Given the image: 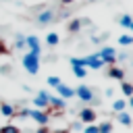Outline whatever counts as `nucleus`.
Returning <instances> with one entry per match:
<instances>
[{
    "instance_id": "nucleus-1",
    "label": "nucleus",
    "mask_w": 133,
    "mask_h": 133,
    "mask_svg": "<svg viewBox=\"0 0 133 133\" xmlns=\"http://www.w3.org/2000/svg\"><path fill=\"white\" fill-rule=\"evenodd\" d=\"M23 66H25V71L29 75H37V71H39V56L31 54V52H25L23 54Z\"/></svg>"
},
{
    "instance_id": "nucleus-2",
    "label": "nucleus",
    "mask_w": 133,
    "mask_h": 133,
    "mask_svg": "<svg viewBox=\"0 0 133 133\" xmlns=\"http://www.w3.org/2000/svg\"><path fill=\"white\" fill-rule=\"evenodd\" d=\"M75 96L81 100V102H85V104H96L98 100H96V96H94V91L85 85V83H81L77 89H75Z\"/></svg>"
},
{
    "instance_id": "nucleus-3",
    "label": "nucleus",
    "mask_w": 133,
    "mask_h": 133,
    "mask_svg": "<svg viewBox=\"0 0 133 133\" xmlns=\"http://www.w3.org/2000/svg\"><path fill=\"white\" fill-rule=\"evenodd\" d=\"M98 56L104 60V64H108V66H112L114 62H116V50L112 48V46H104L102 50H98Z\"/></svg>"
},
{
    "instance_id": "nucleus-4",
    "label": "nucleus",
    "mask_w": 133,
    "mask_h": 133,
    "mask_svg": "<svg viewBox=\"0 0 133 133\" xmlns=\"http://www.w3.org/2000/svg\"><path fill=\"white\" fill-rule=\"evenodd\" d=\"M27 114L39 125V127H46L48 125V121H50V112H46V110H37V108H33V110H29L27 108Z\"/></svg>"
},
{
    "instance_id": "nucleus-5",
    "label": "nucleus",
    "mask_w": 133,
    "mask_h": 133,
    "mask_svg": "<svg viewBox=\"0 0 133 133\" xmlns=\"http://www.w3.org/2000/svg\"><path fill=\"white\" fill-rule=\"evenodd\" d=\"M33 104H35L37 110H46V108H50V94H48V91H37L35 98H33Z\"/></svg>"
},
{
    "instance_id": "nucleus-6",
    "label": "nucleus",
    "mask_w": 133,
    "mask_h": 133,
    "mask_svg": "<svg viewBox=\"0 0 133 133\" xmlns=\"http://www.w3.org/2000/svg\"><path fill=\"white\" fill-rule=\"evenodd\" d=\"M83 66L96 71V69H102V66H104V60H102V58L98 56V52H96V54H89V56L83 58Z\"/></svg>"
},
{
    "instance_id": "nucleus-7",
    "label": "nucleus",
    "mask_w": 133,
    "mask_h": 133,
    "mask_svg": "<svg viewBox=\"0 0 133 133\" xmlns=\"http://www.w3.org/2000/svg\"><path fill=\"white\" fill-rule=\"evenodd\" d=\"M25 46L29 48L31 54H35V56L42 54V44H39V39H37L35 35H25Z\"/></svg>"
},
{
    "instance_id": "nucleus-8",
    "label": "nucleus",
    "mask_w": 133,
    "mask_h": 133,
    "mask_svg": "<svg viewBox=\"0 0 133 133\" xmlns=\"http://www.w3.org/2000/svg\"><path fill=\"white\" fill-rule=\"evenodd\" d=\"M96 112L91 110V108H83V110H79V121L83 123V125H91V123H96Z\"/></svg>"
},
{
    "instance_id": "nucleus-9",
    "label": "nucleus",
    "mask_w": 133,
    "mask_h": 133,
    "mask_svg": "<svg viewBox=\"0 0 133 133\" xmlns=\"http://www.w3.org/2000/svg\"><path fill=\"white\" fill-rule=\"evenodd\" d=\"M56 91H58V96H60L62 100H69V98H73V96H75V89H73V87H69V85H64L62 81L56 85Z\"/></svg>"
},
{
    "instance_id": "nucleus-10",
    "label": "nucleus",
    "mask_w": 133,
    "mask_h": 133,
    "mask_svg": "<svg viewBox=\"0 0 133 133\" xmlns=\"http://www.w3.org/2000/svg\"><path fill=\"white\" fill-rule=\"evenodd\" d=\"M108 77H110V79H116V81H123V79H125V71H123L121 66H116V64H112V66L108 69Z\"/></svg>"
},
{
    "instance_id": "nucleus-11",
    "label": "nucleus",
    "mask_w": 133,
    "mask_h": 133,
    "mask_svg": "<svg viewBox=\"0 0 133 133\" xmlns=\"http://www.w3.org/2000/svg\"><path fill=\"white\" fill-rule=\"evenodd\" d=\"M50 106L54 108V110H64V106H66V102L60 98V96H50Z\"/></svg>"
},
{
    "instance_id": "nucleus-12",
    "label": "nucleus",
    "mask_w": 133,
    "mask_h": 133,
    "mask_svg": "<svg viewBox=\"0 0 133 133\" xmlns=\"http://www.w3.org/2000/svg\"><path fill=\"white\" fill-rule=\"evenodd\" d=\"M116 121H118L121 125H125V127H129V125L133 123V118H131V114H129V112H125V110H121V112H116Z\"/></svg>"
},
{
    "instance_id": "nucleus-13",
    "label": "nucleus",
    "mask_w": 133,
    "mask_h": 133,
    "mask_svg": "<svg viewBox=\"0 0 133 133\" xmlns=\"http://www.w3.org/2000/svg\"><path fill=\"white\" fill-rule=\"evenodd\" d=\"M54 19V10H42L39 15H37V21L42 23V25H46V23H50Z\"/></svg>"
},
{
    "instance_id": "nucleus-14",
    "label": "nucleus",
    "mask_w": 133,
    "mask_h": 133,
    "mask_svg": "<svg viewBox=\"0 0 133 133\" xmlns=\"http://www.w3.org/2000/svg\"><path fill=\"white\" fill-rule=\"evenodd\" d=\"M58 42H60V37H58V33H54V31H52V33H48V35H46V44H48L50 48H54V46H58Z\"/></svg>"
},
{
    "instance_id": "nucleus-15",
    "label": "nucleus",
    "mask_w": 133,
    "mask_h": 133,
    "mask_svg": "<svg viewBox=\"0 0 133 133\" xmlns=\"http://www.w3.org/2000/svg\"><path fill=\"white\" fill-rule=\"evenodd\" d=\"M0 112H2L4 116H15V112H17V110H15V108H12L10 104L2 102V104H0Z\"/></svg>"
},
{
    "instance_id": "nucleus-16",
    "label": "nucleus",
    "mask_w": 133,
    "mask_h": 133,
    "mask_svg": "<svg viewBox=\"0 0 133 133\" xmlns=\"http://www.w3.org/2000/svg\"><path fill=\"white\" fill-rule=\"evenodd\" d=\"M66 29H69L71 33H77V31L81 29V19H73V21H69V25H66Z\"/></svg>"
},
{
    "instance_id": "nucleus-17",
    "label": "nucleus",
    "mask_w": 133,
    "mask_h": 133,
    "mask_svg": "<svg viewBox=\"0 0 133 133\" xmlns=\"http://www.w3.org/2000/svg\"><path fill=\"white\" fill-rule=\"evenodd\" d=\"M98 133H112V123H108V121L100 123L98 125Z\"/></svg>"
},
{
    "instance_id": "nucleus-18",
    "label": "nucleus",
    "mask_w": 133,
    "mask_h": 133,
    "mask_svg": "<svg viewBox=\"0 0 133 133\" xmlns=\"http://www.w3.org/2000/svg\"><path fill=\"white\" fill-rule=\"evenodd\" d=\"M131 23H133V19H131L129 15H123V17H118V25H123L125 29H129V27H131Z\"/></svg>"
},
{
    "instance_id": "nucleus-19",
    "label": "nucleus",
    "mask_w": 133,
    "mask_h": 133,
    "mask_svg": "<svg viewBox=\"0 0 133 133\" xmlns=\"http://www.w3.org/2000/svg\"><path fill=\"white\" fill-rule=\"evenodd\" d=\"M71 69H73V75L79 77V79H83V77L87 75V69H85V66H71Z\"/></svg>"
},
{
    "instance_id": "nucleus-20",
    "label": "nucleus",
    "mask_w": 133,
    "mask_h": 133,
    "mask_svg": "<svg viewBox=\"0 0 133 133\" xmlns=\"http://www.w3.org/2000/svg\"><path fill=\"white\" fill-rule=\"evenodd\" d=\"M125 106H127V100H114V102H112V110H114V112L125 110Z\"/></svg>"
},
{
    "instance_id": "nucleus-21",
    "label": "nucleus",
    "mask_w": 133,
    "mask_h": 133,
    "mask_svg": "<svg viewBox=\"0 0 133 133\" xmlns=\"http://www.w3.org/2000/svg\"><path fill=\"white\" fill-rule=\"evenodd\" d=\"M118 44H121V46H131V44H133V35H129V33L121 35V37H118Z\"/></svg>"
},
{
    "instance_id": "nucleus-22",
    "label": "nucleus",
    "mask_w": 133,
    "mask_h": 133,
    "mask_svg": "<svg viewBox=\"0 0 133 133\" xmlns=\"http://www.w3.org/2000/svg\"><path fill=\"white\" fill-rule=\"evenodd\" d=\"M121 91H123L127 98H131V96H133V85H131V83H121Z\"/></svg>"
},
{
    "instance_id": "nucleus-23",
    "label": "nucleus",
    "mask_w": 133,
    "mask_h": 133,
    "mask_svg": "<svg viewBox=\"0 0 133 133\" xmlns=\"http://www.w3.org/2000/svg\"><path fill=\"white\" fill-rule=\"evenodd\" d=\"M15 48H17V50L25 48V35H21V33H19V35L15 37Z\"/></svg>"
},
{
    "instance_id": "nucleus-24",
    "label": "nucleus",
    "mask_w": 133,
    "mask_h": 133,
    "mask_svg": "<svg viewBox=\"0 0 133 133\" xmlns=\"http://www.w3.org/2000/svg\"><path fill=\"white\" fill-rule=\"evenodd\" d=\"M0 133H21V131H19L15 125H4V127L0 129Z\"/></svg>"
},
{
    "instance_id": "nucleus-25",
    "label": "nucleus",
    "mask_w": 133,
    "mask_h": 133,
    "mask_svg": "<svg viewBox=\"0 0 133 133\" xmlns=\"http://www.w3.org/2000/svg\"><path fill=\"white\" fill-rule=\"evenodd\" d=\"M46 83H48V85H50V87H56V85H58V83H60V79H58V77H54V75H50V77H48V79H46Z\"/></svg>"
},
{
    "instance_id": "nucleus-26",
    "label": "nucleus",
    "mask_w": 133,
    "mask_h": 133,
    "mask_svg": "<svg viewBox=\"0 0 133 133\" xmlns=\"http://www.w3.org/2000/svg\"><path fill=\"white\" fill-rule=\"evenodd\" d=\"M83 133H98V125H85V129H83Z\"/></svg>"
},
{
    "instance_id": "nucleus-27",
    "label": "nucleus",
    "mask_w": 133,
    "mask_h": 133,
    "mask_svg": "<svg viewBox=\"0 0 133 133\" xmlns=\"http://www.w3.org/2000/svg\"><path fill=\"white\" fill-rule=\"evenodd\" d=\"M8 52H10V50H8V46H6V42H4L2 37H0V56H2V54H8Z\"/></svg>"
},
{
    "instance_id": "nucleus-28",
    "label": "nucleus",
    "mask_w": 133,
    "mask_h": 133,
    "mask_svg": "<svg viewBox=\"0 0 133 133\" xmlns=\"http://www.w3.org/2000/svg\"><path fill=\"white\" fill-rule=\"evenodd\" d=\"M35 133H52V131H50V129H48V127H39V129H37V131H35Z\"/></svg>"
},
{
    "instance_id": "nucleus-29",
    "label": "nucleus",
    "mask_w": 133,
    "mask_h": 133,
    "mask_svg": "<svg viewBox=\"0 0 133 133\" xmlns=\"http://www.w3.org/2000/svg\"><path fill=\"white\" fill-rule=\"evenodd\" d=\"M60 2H62V4H73L75 0H60Z\"/></svg>"
},
{
    "instance_id": "nucleus-30",
    "label": "nucleus",
    "mask_w": 133,
    "mask_h": 133,
    "mask_svg": "<svg viewBox=\"0 0 133 133\" xmlns=\"http://www.w3.org/2000/svg\"><path fill=\"white\" fill-rule=\"evenodd\" d=\"M52 133H69L66 129H58V131H52Z\"/></svg>"
},
{
    "instance_id": "nucleus-31",
    "label": "nucleus",
    "mask_w": 133,
    "mask_h": 133,
    "mask_svg": "<svg viewBox=\"0 0 133 133\" xmlns=\"http://www.w3.org/2000/svg\"><path fill=\"white\" fill-rule=\"evenodd\" d=\"M127 102H129V104H131V106H133V96H131V98H129V100H127Z\"/></svg>"
},
{
    "instance_id": "nucleus-32",
    "label": "nucleus",
    "mask_w": 133,
    "mask_h": 133,
    "mask_svg": "<svg viewBox=\"0 0 133 133\" xmlns=\"http://www.w3.org/2000/svg\"><path fill=\"white\" fill-rule=\"evenodd\" d=\"M129 29H131V31H133V23H131V27H129Z\"/></svg>"
},
{
    "instance_id": "nucleus-33",
    "label": "nucleus",
    "mask_w": 133,
    "mask_h": 133,
    "mask_svg": "<svg viewBox=\"0 0 133 133\" xmlns=\"http://www.w3.org/2000/svg\"><path fill=\"white\" fill-rule=\"evenodd\" d=\"M89 2H96V0H89Z\"/></svg>"
}]
</instances>
